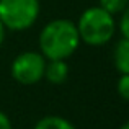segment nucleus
Instances as JSON below:
<instances>
[{
    "label": "nucleus",
    "mask_w": 129,
    "mask_h": 129,
    "mask_svg": "<svg viewBox=\"0 0 129 129\" xmlns=\"http://www.w3.org/2000/svg\"><path fill=\"white\" fill-rule=\"evenodd\" d=\"M80 36L77 25L70 20H52L39 33V49L46 59H64L77 51Z\"/></svg>",
    "instance_id": "obj_1"
},
{
    "label": "nucleus",
    "mask_w": 129,
    "mask_h": 129,
    "mask_svg": "<svg viewBox=\"0 0 129 129\" xmlns=\"http://www.w3.org/2000/svg\"><path fill=\"white\" fill-rule=\"evenodd\" d=\"M80 41L90 46H101L106 44L114 36L116 23L110 12L101 7H90L80 15L77 23Z\"/></svg>",
    "instance_id": "obj_2"
},
{
    "label": "nucleus",
    "mask_w": 129,
    "mask_h": 129,
    "mask_svg": "<svg viewBox=\"0 0 129 129\" xmlns=\"http://www.w3.org/2000/svg\"><path fill=\"white\" fill-rule=\"evenodd\" d=\"M39 15V0H0V21L12 31L33 26Z\"/></svg>",
    "instance_id": "obj_3"
},
{
    "label": "nucleus",
    "mask_w": 129,
    "mask_h": 129,
    "mask_svg": "<svg viewBox=\"0 0 129 129\" xmlns=\"http://www.w3.org/2000/svg\"><path fill=\"white\" fill-rule=\"evenodd\" d=\"M44 69H46V57L43 54L28 51V52L18 54L13 59L10 72L18 83L33 85L44 77Z\"/></svg>",
    "instance_id": "obj_4"
},
{
    "label": "nucleus",
    "mask_w": 129,
    "mask_h": 129,
    "mask_svg": "<svg viewBox=\"0 0 129 129\" xmlns=\"http://www.w3.org/2000/svg\"><path fill=\"white\" fill-rule=\"evenodd\" d=\"M67 75H69V66L64 62V59H51L46 62V69H44V77L49 80L51 83H62L66 82Z\"/></svg>",
    "instance_id": "obj_5"
},
{
    "label": "nucleus",
    "mask_w": 129,
    "mask_h": 129,
    "mask_svg": "<svg viewBox=\"0 0 129 129\" xmlns=\"http://www.w3.org/2000/svg\"><path fill=\"white\" fill-rule=\"evenodd\" d=\"M114 67L121 74H129V39H119L114 47Z\"/></svg>",
    "instance_id": "obj_6"
},
{
    "label": "nucleus",
    "mask_w": 129,
    "mask_h": 129,
    "mask_svg": "<svg viewBox=\"0 0 129 129\" xmlns=\"http://www.w3.org/2000/svg\"><path fill=\"white\" fill-rule=\"evenodd\" d=\"M35 129H75V126L60 116H46L36 123Z\"/></svg>",
    "instance_id": "obj_7"
},
{
    "label": "nucleus",
    "mask_w": 129,
    "mask_h": 129,
    "mask_svg": "<svg viewBox=\"0 0 129 129\" xmlns=\"http://www.w3.org/2000/svg\"><path fill=\"white\" fill-rule=\"evenodd\" d=\"M98 2H100L101 8H105L106 12H110L111 15L121 13L129 5V0H98Z\"/></svg>",
    "instance_id": "obj_8"
},
{
    "label": "nucleus",
    "mask_w": 129,
    "mask_h": 129,
    "mask_svg": "<svg viewBox=\"0 0 129 129\" xmlns=\"http://www.w3.org/2000/svg\"><path fill=\"white\" fill-rule=\"evenodd\" d=\"M118 93L123 100L129 101V74H123L118 80Z\"/></svg>",
    "instance_id": "obj_9"
},
{
    "label": "nucleus",
    "mask_w": 129,
    "mask_h": 129,
    "mask_svg": "<svg viewBox=\"0 0 129 129\" xmlns=\"http://www.w3.org/2000/svg\"><path fill=\"white\" fill-rule=\"evenodd\" d=\"M121 13H123V15H121V21H119L121 35H123V38H127L129 39V5Z\"/></svg>",
    "instance_id": "obj_10"
},
{
    "label": "nucleus",
    "mask_w": 129,
    "mask_h": 129,
    "mask_svg": "<svg viewBox=\"0 0 129 129\" xmlns=\"http://www.w3.org/2000/svg\"><path fill=\"white\" fill-rule=\"evenodd\" d=\"M0 129H12V123L3 111H0Z\"/></svg>",
    "instance_id": "obj_11"
},
{
    "label": "nucleus",
    "mask_w": 129,
    "mask_h": 129,
    "mask_svg": "<svg viewBox=\"0 0 129 129\" xmlns=\"http://www.w3.org/2000/svg\"><path fill=\"white\" fill-rule=\"evenodd\" d=\"M5 26H3V23L0 21V46H2V43H3V39H5Z\"/></svg>",
    "instance_id": "obj_12"
},
{
    "label": "nucleus",
    "mask_w": 129,
    "mask_h": 129,
    "mask_svg": "<svg viewBox=\"0 0 129 129\" xmlns=\"http://www.w3.org/2000/svg\"><path fill=\"white\" fill-rule=\"evenodd\" d=\"M119 129H129V121H126V123L123 124V126H121Z\"/></svg>",
    "instance_id": "obj_13"
}]
</instances>
